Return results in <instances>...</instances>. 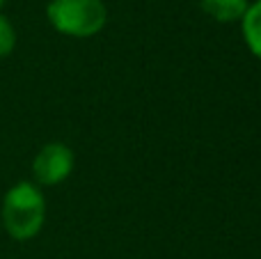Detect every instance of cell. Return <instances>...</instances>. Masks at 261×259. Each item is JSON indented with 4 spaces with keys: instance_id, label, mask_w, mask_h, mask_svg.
<instances>
[{
    "instance_id": "obj_1",
    "label": "cell",
    "mask_w": 261,
    "mask_h": 259,
    "mask_svg": "<svg viewBox=\"0 0 261 259\" xmlns=\"http://www.w3.org/2000/svg\"><path fill=\"white\" fill-rule=\"evenodd\" d=\"M46 204L44 195L37 186L18 182L7 191L3 200V225L7 234L16 241H28L37 237L44 225Z\"/></svg>"
},
{
    "instance_id": "obj_2",
    "label": "cell",
    "mask_w": 261,
    "mask_h": 259,
    "mask_svg": "<svg viewBox=\"0 0 261 259\" xmlns=\"http://www.w3.org/2000/svg\"><path fill=\"white\" fill-rule=\"evenodd\" d=\"M46 14L55 30L69 37H92L106 25L101 0H50Z\"/></svg>"
},
{
    "instance_id": "obj_3",
    "label": "cell",
    "mask_w": 261,
    "mask_h": 259,
    "mask_svg": "<svg viewBox=\"0 0 261 259\" xmlns=\"http://www.w3.org/2000/svg\"><path fill=\"white\" fill-rule=\"evenodd\" d=\"M73 170V151L62 142H48L32 161V174L44 186L64 182Z\"/></svg>"
},
{
    "instance_id": "obj_6",
    "label": "cell",
    "mask_w": 261,
    "mask_h": 259,
    "mask_svg": "<svg viewBox=\"0 0 261 259\" xmlns=\"http://www.w3.org/2000/svg\"><path fill=\"white\" fill-rule=\"evenodd\" d=\"M14 46H16V30L9 23V18L0 14V58H7Z\"/></svg>"
},
{
    "instance_id": "obj_4",
    "label": "cell",
    "mask_w": 261,
    "mask_h": 259,
    "mask_svg": "<svg viewBox=\"0 0 261 259\" xmlns=\"http://www.w3.org/2000/svg\"><path fill=\"white\" fill-rule=\"evenodd\" d=\"M199 3L208 16H213L220 23L243 18L245 9H248V0H199Z\"/></svg>"
},
{
    "instance_id": "obj_5",
    "label": "cell",
    "mask_w": 261,
    "mask_h": 259,
    "mask_svg": "<svg viewBox=\"0 0 261 259\" xmlns=\"http://www.w3.org/2000/svg\"><path fill=\"white\" fill-rule=\"evenodd\" d=\"M243 35L250 50L261 60V0L254 5H248L243 14Z\"/></svg>"
},
{
    "instance_id": "obj_7",
    "label": "cell",
    "mask_w": 261,
    "mask_h": 259,
    "mask_svg": "<svg viewBox=\"0 0 261 259\" xmlns=\"http://www.w3.org/2000/svg\"><path fill=\"white\" fill-rule=\"evenodd\" d=\"M3 3H5V0H0V7H3Z\"/></svg>"
}]
</instances>
